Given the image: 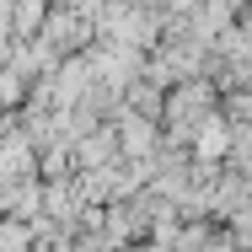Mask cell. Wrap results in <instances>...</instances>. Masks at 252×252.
I'll return each mask as SVG.
<instances>
[{
	"label": "cell",
	"mask_w": 252,
	"mask_h": 252,
	"mask_svg": "<svg viewBox=\"0 0 252 252\" xmlns=\"http://www.w3.org/2000/svg\"><path fill=\"white\" fill-rule=\"evenodd\" d=\"M204 107H209V86L204 81H183V86L166 92V118H172V134L177 140H188L204 124Z\"/></svg>",
	"instance_id": "obj_1"
},
{
	"label": "cell",
	"mask_w": 252,
	"mask_h": 252,
	"mask_svg": "<svg viewBox=\"0 0 252 252\" xmlns=\"http://www.w3.org/2000/svg\"><path fill=\"white\" fill-rule=\"evenodd\" d=\"M118 140H124V156H134V161H151V145H156L151 118H145V113H129V118L118 124Z\"/></svg>",
	"instance_id": "obj_2"
},
{
	"label": "cell",
	"mask_w": 252,
	"mask_h": 252,
	"mask_svg": "<svg viewBox=\"0 0 252 252\" xmlns=\"http://www.w3.org/2000/svg\"><path fill=\"white\" fill-rule=\"evenodd\" d=\"M193 140H199V156H204V161L225 156V145H231V134H225V124H220V118H204L199 129H193Z\"/></svg>",
	"instance_id": "obj_3"
},
{
	"label": "cell",
	"mask_w": 252,
	"mask_h": 252,
	"mask_svg": "<svg viewBox=\"0 0 252 252\" xmlns=\"http://www.w3.org/2000/svg\"><path fill=\"white\" fill-rule=\"evenodd\" d=\"M27 247H32V225H27L22 215L5 220V225H0V252H27Z\"/></svg>",
	"instance_id": "obj_4"
}]
</instances>
